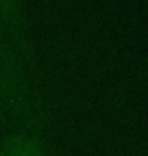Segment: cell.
I'll return each mask as SVG.
<instances>
[{"label": "cell", "mask_w": 148, "mask_h": 156, "mask_svg": "<svg viewBox=\"0 0 148 156\" xmlns=\"http://www.w3.org/2000/svg\"><path fill=\"white\" fill-rule=\"evenodd\" d=\"M0 156H42L37 143L28 141V139H11L2 145Z\"/></svg>", "instance_id": "1"}]
</instances>
